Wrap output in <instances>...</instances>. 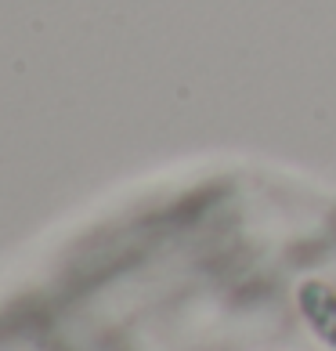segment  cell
Wrapping results in <instances>:
<instances>
[{"mask_svg":"<svg viewBox=\"0 0 336 351\" xmlns=\"http://www.w3.org/2000/svg\"><path fill=\"white\" fill-rule=\"evenodd\" d=\"M300 308H304L307 322H311V330L326 344L336 348V297L326 290V286L307 282V286H300Z\"/></svg>","mask_w":336,"mask_h":351,"instance_id":"cell-1","label":"cell"}]
</instances>
